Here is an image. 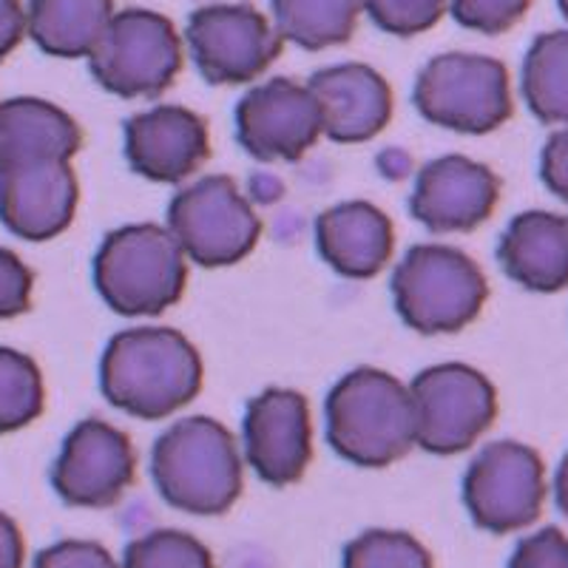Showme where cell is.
I'll return each mask as SVG.
<instances>
[{"label":"cell","mask_w":568,"mask_h":568,"mask_svg":"<svg viewBox=\"0 0 568 568\" xmlns=\"http://www.w3.org/2000/svg\"><path fill=\"white\" fill-rule=\"evenodd\" d=\"M202 358L171 327H134L116 333L100 362V389L111 407L140 420H162L200 395Z\"/></svg>","instance_id":"obj_1"},{"label":"cell","mask_w":568,"mask_h":568,"mask_svg":"<svg viewBox=\"0 0 568 568\" xmlns=\"http://www.w3.org/2000/svg\"><path fill=\"white\" fill-rule=\"evenodd\" d=\"M151 478L162 500L185 515H225L245 486V455L225 424L194 415L156 438Z\"/></svg>","instance_id":"obj_2"},{"label":"cell","mask_w":568,"mask_h":568,"mask_svg":"<svg viewBox=\"0 0 568 568\" xmlns=\"http://www.w3.org/2000/svg\"><path fill=\"white\" fill-rule=\"evenodd\" d=\"M329 446L362 469H384L413 449L415 407L409 387L375 367H358L329 389Z\"/></svg>","instance_id":"obj_3"},{"label":"cell","mask_w":568,"mask_h":568,"mask_svg":"<svg viewBox=\"0 0 568 568\" xmlns=\"http://www.w3.org/2000/svg\"><path fill=\"white\" fill-rule=\"evenodd\" d=\"M94 284L120 316H160L185 293L187 256L169 227H116L94 256Z\"/></svg>","instance_id":"obj_4"},{"label":"cell","mask_w":568,"mask_h":568,"mask_svg":"<svg viewBox=\"0 0 568 568\" xmlns=\"http://www.w3.org/2000/svg\"><path fill=\"white\" fill-rule=\"evenodd\" d=\"M489 282L471 256L449 245H415L393 273L400 322L424 336L458 333L484 311Z\"/></svg>","instance_id":"obj_5"},{"label":"cell","mask_w":568,"mask_h":568,"mask_svg":"<svg viewBox=\"0 0 568 568\" xmlns=\"http://www.w3.org/2000/svg\"><path fill=\"white\" fill-rule=\"evenodd\" d=\"M413 100L426 123L458 134H489L515 114L509 69L486 54L433 58L415 80Z\"/></svg>","instance_id":"obj_6"},{"label":"cell","mask_w":568,"mask_h":568,"mask_svg":"<svg viewBox=\"0 0 568 568\" xmlns=\"http://www.w3.org/2000/svg\"><path fill=\"white\" fill-rule=\"evenodd\" d=\"M100 85L116 98L154 100L174 85L182 69V38L165 14L151 9L116 12L89 58Z\"/></svg>","instance_id":"obj_7"},{"label":"cell","mask_w":568,"mask_h":568,"mask_svg":"<svg viewBox=\"0 0 568 568\" xmlns=\"http://www.w3.org/2000/svg\"><path fill=\"white\" fill-rule=\"evenodd\" d=\"M169 231L187 262L227 267L251 256L262 236V220L231 176L211 174L171 200Z\"/></svg>","instance_id":"obj_8"},{"label":"cell","mask_w":568,"mask_h":568,"mask_svg":"<svg viewBox=\"0 0 568 568\" xmlns=\"http://www.w3.org/2000/svg\"><path fill=\"white\" fill-rule=\"evenodd\" d=\"M415 444L433 455H458L478 444L497 418V389L469 364H435L409 384Z\"/></svg>","instance_id":"obj_9"},{"label":"cell","mask_w":568,"mask_h":568,"mask_svg":"<svg viewBox=\"0 0 568 568\" xmlns=\"http://www.w3.org/2000/svg\"><path fill=\"white\" fill-rule=\"evenodd\" d=\"M546 500V466L520 440L484 446L464 478V504L475 526L489 535H515L535 524Z\"/></svg>","instance_id":"obj_10"},{"label":"cell","mask_w":568,"mask_h":568,"mask_svg":"<svg viewBox=\"0 0 568 568\" xmlns=\"http://www.w3.org/2000/svg\"><path fill=\"white\" fill-rule=\"evenodd\" d=\"M196 69L211 85H242L262 78L282 54L276 23L251 3H211L191 14L185 29Z\"/></svg>","instance_id":"obj_11"},{"label":"cell","mask_w":568,"mask_h":568,"mask_svg":"<svg viewBox=\"0 0 568 568\" xmlns=\"http://www.w3.org/2000/svg\"><path fill=\"white\" fill-rule=\"evenodd\" d=\"M136 453L129 435L105 420H80L63 440L52 469L60 500L80 509H105L129 491Z\"/></svg>","instance_id":"obj_12"},{"label":"cell","mask_w":568,"mask_h":568,"mask_svg":"<svg viewBox=\"0 0 568 568\" xmlns=\"http://www.w3.org/2000/svg\"><path fill=\"white\" fill-rule=\"evenodd\" d=\"M322 134V109L311 85L296 80H267L247 91L236 105V136L253 160L296 162Z\"/></svg>","instance_id":"obj_13"},{"label":"cell","mask_w":568,"mask_h":568,"mask_svg":"<svg viewBox=\"0 0 568 568\" xmlns=\"http://www.w3.org/2000/svg\"><path fill=\"white\" fill-rule=\"evenodd\" d=\"M245 460L271 486L302 480L313 458V424L307 398L296 389L271 387L251 398L242 420Z\"/></svg>","instance_id":"obj_14"},{"label":"cell","mask_w":568,"mask_h":568,"mask_svg":"<svg viewBox=\"0 0 568 568\" xmlns=\"http://www.w3.org/2000/svg\"><path fill=\"white\" fill-rule=\"evenodd\" d=\"M500 202V180L484 162L449 154L426 162L415 182L409 211L433 233H469Z\"/></svg>","instance_id":"obj_15"},{"label":"cell","mask_w":568,"mask_h":568,"mask_svg":"<svg viewBox=\"0 0 568 568\" xmlns=\"http://www.w3.org/2000/svg\"><path fill=\"white\" fill-rule=\"evenodd\" d=\"M211 156L205 116L182 105H154L125 123V160L151 182L187 180Z\"/></svg>","instance_id":"obj_16"},{"label":"cell","mask_w":568,"mask_h":568,"mask_svg":"<svg viewBox=\"0 0 568 568\" xmlns=\"http://www.w3.org/2000/svg\"><path fill=\"white\" fill-rule=\"evenodd\" d=\"M80 182L71 162H38L0 174V220L18 240L49 242L78 213Z\"/></svg>","instance_id":"obj_17"},{"label":"cell","mask_w":568,"mask_h":568,"mask_svg":"<svg viewBox=\"0 0 568 568\" xmlns=\"http://www.w3.org/2000/svg\"><path fill=\"white\" fill-rule=\"evenodd\" d=\"M307 85L322 109L324 136L333 142H367L393 120V89L373 65H327L318 69Z\"/></svg>","instance_id":"obj_18"},{"label":"cell","mask_w":568,"mask_h":568,"mask_svg":"<svg viewBox=\"0 0 568 568\" xmlns=\"http://www.w3.org/2000/svg\"><path fill=\"white\" fill-rule=\"evenodd\" d=\"M316 242L322 258L336 273L347 278H373L393 258L395 227L373 202H342L318 216Z\"/></svg>","instance_id":"obj_19"},{"label":"cell","mask_w":568,"mask_h":568,"mask_svg":"<svg viewBox=\"0 0 568 568\" xmlns=\"http://www.w3.org/2000/svg\"><path fill=\"white\" fill-rule=\"evenodd\" d=\"M506 276L531 293L568 287V216L551 211H524L509 222L497 245Z\"/></svg>","instance_id":"obj_20"},{"label":"cell","mask_w":568,"mask_h":568,"mask_svg":"<svg viewBox=\"0 0 568 568\" xmlns=\"http://www.w3.org/2000/svg\"><path fill=\"white\" fill-rule=\"evenodd\" d=\"M83 149L74 116L49 100L14 98L0 103V174L38 162H71Z\"/></svg>","instance_id":"obj_21"},{"label":"cell","mask_w":568,"mask_h":568,"mask_svg":"<svg viewBox=\"0 0 568 568\" xmlns=\"http://www.w3.org/2000/svg\"><path fill=\"white\" fill-rule=\"evenodd\" d=\"M114 14V0H29V38L52 58H91Z\"/></svg>","instance_id":"obj_22"},{"label":"cell","mask_w":568,"mask_h":568,"mask_svg":"<svg viewBox=\"0 0 568 568\" xmlns=\"http://www.w3.org/2000/svg\"><path fill=\"white\" fill-rule=\"evenodd\" d=\"M364 0H273V20L284 40L322 52L353 38Z\"/></svg>","instance_id":"obj_23"},{"label":"cell","mask_w":568,"mask_h":568,"mask_svg":"<svg viewBox=\"0 0 568 568\" xmlns=\"http://www.w3.org/2000/svg\"><path fill=\"white\" fill-rule=\"evenodd\" d=\"M524 98L542 125L568 129V32H542L529 45Z\"/></svg>","instance_id":"obj_24"},{"label":"cell","mask_w":568,"mask_h":568,"mask_svg":"<svg viewBox=\"0 0 568 568\" xmlns=\"http://www.w3.org/2000/svg\"><path fill=\"white\" fill-rule=\"evenodd\" d=\"M43 375L27 353L0 347V435L18 433L43 413Z\"/></svg>","instance_id":"obj_25"},{"label":"cell","mask_w":568,"mask_h":568,"mask_svg":"<svg viewBox=\"0 0 568 568\" xmlns=\"http://www.w3.org/2000/svg\"><path fill=\"white\" fill-rule=\"evenodd\" d=\"M123 568H216L211 549L180 529H154L125 549Z\"/></svg>","instance_id":"obj_26"},{"label":"cell","mask_w":568,"mask_h":568,"mask_svg":"<svg viewBox=\"0 0 568 568\" xmlns=\"http://www.w3.org/2000/svg\"><path fill=\"white\" fill-rule=\"evenodd\" d=\"M342 568H435V562L409 531L369 529L347 542Z\"/></svg>","instance_id":"obj_27"},{"label":"cell","mask_w":568,"mask_h":568,"mask_svg":"<svg viewBox=\"0 0 568 568\" xmlns=\"http://www.w3.org/2000/svg\"><path fill=\"white\" fill-rule=\"evenodd\" d=\"M453 0H364V12L382 32L395 38H415L433 29Z\"/></svg>","instance_id":"obj_28"},{"label":"cell","mask_w":568,"mask_h":568,"mask_svg":"<svg viewBox=\"0 0 568 568\" xmlns=\"http://www.w3.org/2000/svg\"><path fill=\"white\" fill-rule=\"evenodd\" d=\"M531 0H453L449 12L464 29L480 34H504L529 12Z\"/></svg>","instance_id":"obj_29"},{"label":"cell","mask_w":568,"mask_h":568,"mask_svg":"<svg viewBox=\"0 0 568 568\" xmlns=\"http://www.w3.org/2000/svg\"><path fill=\"white\" fill-rule=\"evenodd\" d=\"M34 276L18 253L0 247V322L23 316L32 307Z\"/></svg>","instance_id":"obj_30"},{"label":"cell","mask_w":568,"mask_h":568,"mask_svg":"<svg viewBox=\"0 0 568 568\" xmlns=\"http://www.w3.org/2000/svg\"><path fill=\"white\" fill-rule=\"evenodd\" d=\"M34 568H123L94 540H60L34 557Z\"/></svg>","instance_id":"obj_31"},{"label":"cell","mask_w":568,"mask_h":568,"mask_svg":"<svg viewBox=\"0 0 568 568\" xmlns=\"http://www.w3.org/2000/svg\"><path fill=\"white\" fill-rule=\"evenodd\" d=\"M509 568H568V535L549 526L517 542Z\"/></svg>","instance_id":"obj_32"},{"label":"cell","mask_w":568,"mask_h":568,"mask_svg":"<svg viewBox=\"0 0 568 568\" xmlns=\"http://www.w3.org/2000/svg\"><path fill=\"white\" fill-rule=\"evenodd\" d=\"M540 176L557 200L568 202V129H557L542 145Z\"/></svg>","instance_id":"obj_33"},{"label":"cell","mask_w":568,"mask_h":568,"mask_svg":"<svg viewBox=\"0 0 568 568\" xmlns=\"http://www.w3.org/2000/svg\"><path fill=\"white\" fill-rule=\"evenodd\" d=\"M29 32V18L20 0H0V63L20 45Z\"/></svg>","instance_id":"obj_34"},{"label":"cell","mask_w":568,"mask_h":568,"mask_svg":"<svg viewBox=\"0 0 568 568\" xmlns=\"http://www.w3.org/2000/svg\"><path fill=\"white\" fill-rule=\"evenodd\" d=\"M27 542L12 517L0 511V568H23Z\"/></svg>","instance_id":"obj_35"},{"label":"cell","mask_w":568,"mask_h":568,"mask_svg":"<svg viewBox=\"0 0 568 568\" xmlns=\"http://www.w3.org/2000/svg\"><path fill=\"white\" fill-rule=\"evenodd\" d=\"M555 497H557V509L568 517V453H566V458L560 460V466H557Z\"/></svg>","instance_id":"obj_36"},{"label":"cell","mask_w":568,"mask_h":568,"mask_svg":"<svg viewBox=\"0 0 568 568\" xmlns=\"http://www.w3.org/2000/svg\"><path fill=\"white\" fill-rule=\"evenodd\" d=\"M557 7H560L562 18H566V20H568V0H557Z\"/></svg>","instance_id":"obj_37"}]
</instances>
